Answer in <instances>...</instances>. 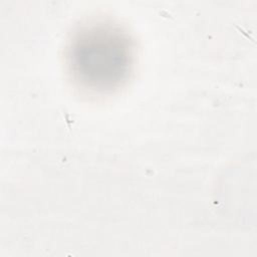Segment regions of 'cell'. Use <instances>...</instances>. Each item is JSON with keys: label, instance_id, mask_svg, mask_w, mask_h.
<instances>
[{"label": "cell", "instance_id": "6da1fadb", "mask_svg": "<svg viewBox=\"0 0 257 257\" xmlns=\"http://www.w3.org/2000/svg\"><path fill=\"white\" fill-rule=\"evenodd\" d=\"M75 72L97 87H106L121 79L128 64V50L118 33L92 31L80 37L72 52Z\"/></svg>", "mask_w": 257, "mask_h": 257}]
</instances>
